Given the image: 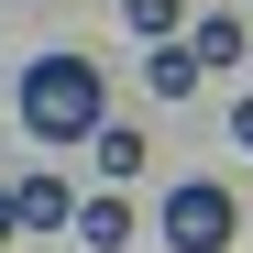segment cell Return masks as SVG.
<instances>
[{
  "label": "cell",
  "instance_id": "6da1fadb",
  "mask_svg": "<svg viewBox=\"0 0 253 253\" xmlns=\"http://www.w3.org/2000/svg\"><path fill=\"white\" fill-rule=\"evenodd\" d=\"M99 121H110V88H99L88 55H33L22 66V132L33 143H88Z\"/></svg>",
  "mask_w": 253,
  "mask_h": 253
},
{
  "label": "cell",
  "instance_id": "7a4b0ae2",
  "mask_svg": "<svg viewBox=\"0 0 253 253\" xmlns=\"http://www.w3.org/2000/svg\"><path fill=\"white\" fill-rule=\"evenodd\" d=\"M154 231H165V253H231L242 209H231L220 176H176V187H165V209H154Z\"/></svg>",
  "mask_w": 253,
  "mask_h": 253
},
{
  "label": "cell",
  "instance_id": "3957f363",
  "mask_svg": "<svg viewBox=\"0 0 253 253\" xmlns=\"http://www.w3.org/2000/svg\"><path fill=\"white\" fill-rule=\"evenodd\" d=\"M11 220H22V231H66V220H77V187H66V176H11Z\"/></svg>",
  "mask_w": 253,
  "mask_h": 253
},
{
  "label": "cell",
  "instance_id": "277c9868",
  "mask_svg": "<svg viewBox=\"0 0 253 253\" xmlns=\"http://www.w3.org/2000/svg\"><path fill=\"white\" fill-rule=\"evenodd\" d=\"M77 242H88V253H121V242H132V198H121V187H99L88 209H77V220H66Z\"/></svg>",
  "mask_w": 253,
  "mask_h": 253
},
{
  "label": "cell",
  "instance_id": "5b68a950",
  "mask_svg": "<svg viewBox=\"0 0 253 253\" xmlns=\"http://www.w3.org/2000/svg\"><path fill=\"white\" fill-rule=\"evenodd\" d=\"M187 55H198V66H242V55H253V33H242L231 11H198V22H187Z\"/></svg>",
  "mask_w": 253,
  "mask_h": 253
},
{
  "label": "cell",
  "instance_id": "8992f818",
  "mask_svg": "<svg viewBox=\"0 0 253 253\" xmlns=\"http://www.w3.org/2000/svg\"><path fill=\"white\" fill-rule=\"evenodd\" d=\"M198 77H209V66H198L187 44H143V88H154V99H187Z\"/></svg>",
  "mask_w": 253,
  "mask_h": 253
},
{
  "label": "cell",
  "instance_id": "52a82bcc",
  "mask_svg": "<svg viewBox=\"0 0 253 253\" xmlns=\"http://www.w3.org/2000/svg\"><path fill=\"white\" fill-rule=\"evenodd\" d=\"M88 154H99V176H143V132H132V121H99Z\"/></svg>",
  "mask_w": 253,
  "mask_h": 253
},
{
  "label": "cell",
  "instance_id": "ba28073f",
  "mask_svg": "<svg viewBox=\"0 0 253 253\" xmlns=\"http://www.w3.org/2000/svg\"><path fill=\"white\" fill-rule=\"evenodd\" d=\"M121 22H132L143 44H176V22H187V0H121Z\"/></svg>",
  "mask_w": 253,
  "mask_h": 253
},
{
  "label": "cell",
  "instance_id": "9c48e42d",
  "mask_svg": "<svg viewBox=\"0 0 253 253\" xmlns=\"http://www.w3.org/2000/svg\"><path fill=\"white\" fill-rule=\"evenodd\" d=\"M231 143H242V154H253V99H242V110H231Z\"/></svg>",
  "mask_w": 253,
  "mask_h": 253
},
{
  "label": "cell",
  "instance_id": "30bf717a",
  "mask_svg": "<svg viewBox=\"0 0 253 253\" xmlns=\"http://www.w3.org/2000/svg\"><path fill=\"white\" fill-rule=\"evenodd\" d=\"M11 231H22V220H11V187H0V242H11Z\"/></svg>",
  "mask_w": 253,
  "mask_h": 253
}]
</instances>
